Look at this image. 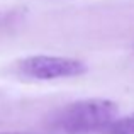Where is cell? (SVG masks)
<instances>
[{
    "label": "cell",
    "instance_id": "cell-1",
    "mask_svg": "<svg viewBox=\"0 0 134 134\" xmlns=\"http://www.w3.org/2000/svg\"><path fill=\"white\" fill-rule=\"evenodd\" d=\"M115 117H119L115 102L107 98H85L63 107L54 124L65 134H98L105 132Z\"/></svg>",
    "mask_w": 134,
    "mask_h": 134
},
{
    "label": "cell",
    "instance_id": "cell-2",
    "mask_svg": "<svg viewBox=\"0 0 134 134\" xmlns=\"http://www.w3.org/2000/svg\"><path fill=\"white\" fill-rule=\"evenodd\" d=\"M19 70L26 76L36 80H56L71 78L87 73V65L80 59L66 58V56H48L37 54L24 58L19 63Z\"/></svg>",
    "mask_w": 134,
    "mask_h": 134
},
{
    "label": "cell",
    "instance_id": "cell-3",
    "mask_svg": "<svg viewBox=\"0 0 134 134\" xmlns=\"http://www.w3.org/2000/svg\"><path fill=\"white\" fill-rule=\"evenodd\" d=\"M104 134H134V112L124 117H115Z\"/></svg>",
    "mask_w": 134,
    "mask_h": 134
},
{
    "label": "cell",
    "instance_id": "cell-4",
    "mask_svg": "<svg viewBox=\"0 0 134 134\" xmlns=\"http://www.w3.org/2000/svg\"><path fill=\"white\" fill-rule=\"evenodd\" d=\"M0 134H37V132H32V131H3Z\"/></svg>",
    "mask_w": 134,
    "mask_h": 134
}]
</instances>
